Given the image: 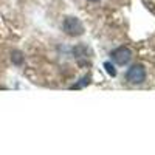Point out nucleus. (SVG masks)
I'll return each instance as SVG.
<instances>
[{
  "label": "nucleus",
  "instance_id": "nucleus-1",
  "mask_svg": "<svg viewBox=\"0 0 155 155\" xmlns=\"http://www.w3.org/2000/svg\"><path fill=\"white\" fill-rule=\"evenodd\" d=\"M126 79L132 85L143 84L146 81V68H144V65H141V64H134V65L127 70Z\"/></svg>",
  "mask_w": 155,
  "mask_h": 155
},
{
  "label": "nucleus",
  "instance_id": "nucleus-2",
  "mask_svg": "<svg viewBox=\"0 0 155 155\" xmlns=\"http://www.w3.org/2000/svg\"><path fill=\"white\" fill-rule=\"evenodd\" d=\"M62 28L68 36H81L84 34V25L82 22L78 19V17H73V16H68L64 19L62 22Z\"/></svg>",
  "mask_w": 155,
  "mask_h": 155
},
{
  "label": "nucleus",
  "instance_id": "nucleus-3",
  "mask_svg": "<svg viewBox=\"0 0 155 155\" xmlns=\"http://www.w3.org/2000/svg\"><path fill=\"white\" fill-rule=\"evenodd\" d=\"M110 56H112V61H115L118 65H126L132 59V51L127 47H118L112 51Z\"/></svg>",
  "mask_w": 155,
  "mask_h": 155
},
{
  "label": "nucleus",
  "instance_id": "nucleus-4",
  "mask_svg": "<svg viewBox=\"0 0 155 155\" xmlns=\"http://www.w3.org/2000/svg\"><path fill=\"white\" fill-rule=\"evenodd\" d=\"M11 59H12V62H14V64H17V65H20V64L23 62V56H22V53H20L19 50L12 51V53H11Z\"/></svg>",
  "mask_w": 155,
  "mask_h": 155
},
{
  "label": "nucleus",
  "instance_id": "nucleus-5",
  "mask_svg": "<svg viewBox=\"0 0 155 155\" xmlns=\"http://www.w3.org/2000/svg\"><path fill=\"white\" fill-rule=\"evenodd\" d=\"M104 68H106V71H107L110 76H116V70H115V67L112 65L110 62H104Z\"/></svg>",
  "mask_w": 155,
  "mask_h": 155
},
{
  "label": "nucleus",
  "instance_id": "nucleus-6",
  "mask_svg": "<svg viewBox=\"0 0 155 155\" xmlns=\"http://www.w3.org/2000/svg\"><path fill=\"white\" fill-rule=\"evenodd\" d=\"M88 2H93L95 3V2H99V0H88Z\"/></svg>",
  "mask_w": 155,
  "mask_h": 155
}]
</instances>
